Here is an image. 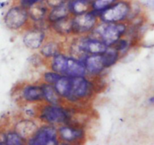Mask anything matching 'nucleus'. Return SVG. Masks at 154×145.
I'll return each mask as SVG.
<instances>
[{
    "instance_id": "1",
    "label": "nucleus",
    "mask_w": 154,
    "mask_h": 145,
    "mask_svg": "<svg viewBox=\"0 0 154 145\" xmlns=\"http://www.w3.org/2000/svg\"><path fill=\"white\" fill-rule=\"evenodd\" d=\"M72 113L70 109L63 105H51L46 102L40 103L38 108L37 118L45 124L61 126L69 124L72 120Z\"/></svg>"
},
{
    "instance_id": "2",
    "label": "nucleus",
    "mask_w": 154,
    "mask_h": 145,
    "mask_svg": "<svg viewBox=\"0 0 154 145\" xmlns=\"http://www.w3.org/2000/svg\"><path fill=\"white\" fill-rule=\"evenodd\" d=\"M95 92V84L86 76L71 77L70 92L66 102L74 105H84L93 98Z\"/></svg>"
},
{
    "instance_id": "3",
    "label": "nucleus",
    "mask_w": 154,
    "mask_h": 145,
    "mask_svg": "<svg viewBox=\"0 0 154 145\" xmlns=\"http://www.w3.org/2000/svg\"><path fill=\"white\" fill-rule=\"evenodd\" d=\"M128 23H103L100 21L91 35L97 37L103 41L108 47L113 45L120 38L127 35Z\"/></svg>"
},
{
    "instance_id": "4",
    "label": "nucleus",
    "mask_w": 154,
    "mask_h": 145,
    "mask_svg": "<svg viewBox=\"0 0 154 145\" xmlns=\"http://www.w3.org/2000/svg\"><path fill=\"white\" fill-rule=\"evenodd\" d=\"M132 9L131 0H119L100 13L99 19L103 23L128 22Z\"/></svg>"
},
{
    "instance_id": "5",
    "label": "nucleus",
    "mask_w": 154,
    "mask_h": 145,
    "mask_svg": "<svg viewBox=\"0 0 154 145\" xmlns=\"http://www.w3.org/2000/svg\"><path fill=\"white\" fill-rule=\"evenodd\" d=\"M99 23V14L93 10L85 14L72 16V35H88L93 32Z\"/></svg>"
},
{
    "instance_id": "6",
    "label": "nucleus",
    "mask_w": 154,
    "mask_h": 145,
    "mask_svg": "<svg viewBox=\"0 0 154 145\" xmlns=\"http://www.w3.org/2000/svg\"><path fill=\"white\" fill-rule=\"evenodd\" d=\"M29 21L28 10L19 4L10 8L4 17L5 24L11 30L28 27Z\"/></svg>"
},
{
    "instance_id": "7",
    "label": "nucleus",
    "mask_w": 154,
    "mask_h": 145,
    "mask_svg": "<svg viewBox=\"0 0 154 145\" xmlns=\"http://www.w3.org/2000/svg\"><path fill=\"white\" fill-rule=\"evenodd\" d=\"M60 143L66 144H79L85 142L86 133L83 127L79 126L63 124L57 128Z\"/></svg>"
},
{
    "instance_id": "8",
    "label": "nucleus",
    "mask_w": 154,
    "mask_h": 145,
    "mask_svg": "<svg viewBox=\"0 0 154 145\" xmlns=\"http://www.w3.org/2000/svg\"><path fill=\"white\" fill-rule=\"evenodd\" d=\"M27 144L31 145L58 144L60 141L57 129L54 126L45 124L38 127L35 132L28 139Z\"/></svg>"
},
{
    "instance_id": "9",
    "label": "nucleus",
    "mask_w": 154,
    "mask_h": 145,
    "mask_svg": "<svg viewBox=\"0 0 154 145\" xmlns=\"http://www.w3.org/2000/svg\"><path fill=\"white\" fill-rule=\"evenodd\" d=\"M46 40V33L43 28L32 26L26 31L23 38V44L29 50L39 49Z\"/></svg>"
},
{
    "instance_id": "10",
    "label": "nucleus",
    "mask_w": 154,
    "mask_h": 145,
    "mask_svg": "<svg viewBox=\"0 0 154 145\" xmlns=\"http://www.w3.org/2000/svg\"><path fill=\"white\" fill-rule=\"evenodd\" d=\"M21 99L27 104L44 102L43 92L41 84H26L20 93Z\"/></svg>"
},
{
    "instance_id": "11",
    "label": "nucleus",
    "mask_w": 154,
    "mask_h": 145,
    "mask_svg": "<svg viewBox=\"0 0 154 145\" xmlns=\"http://www.w3.org/2000/svg\"><path fill=\"white\" fill-rule=\"evenodd\" d=\"M86 68L87 75L97 77L105 70L101 54L88 55L83 59Z\"/></svg>"
},
{
    "instance_id": "12",
    "label": "nucleus",
    "mask_w": 154,
    "mask_h": 145,
    "mask_svg": "<svg viewBox=\"0 0 154 145\" xmlns=\"http://www.w3.org/2000/svg\"><path fill=\"white\" fill-rule=\"evenodd\" d=\"M64 75L69 77L86 76V68L83 60L73 57H67Z\"/></svg>"
},
{
    "instance_id": "13",
    "label": "nucleus",
    "mask_w": 154,
    "mask_h": 145,
    "mask_svg": "<svg viewBox=\"0 0 154 145\" xmlns=\"http://www.w3.org/2000/svg\"><path fill=\"white\" fill-rule=\"evenodd\" d=\"M38 128V126L35 121L26 118L20 120L16 123L14 131L27 142L28 139L35 132Z\"/></svg>"
},
{
    "instance_id": "14",
    "label": "nucleus",
    "mask_w": 154,
    "mask_h": 145,
    "mask_svg": "<svg viewBox=\"0 0 154 145\" xmlns=\"http://www.w3.org/2000/svg\"><path fill=\"white\" fill-rule=\"evenodd\" d=\"M50 8L47 6L45 2L38 3L28 8L29 20L33 23V24L42 23L47 20L48 11Z\"/></svg>"
},
{
    "instance_id": "15",
    "label": "nucleus",
    "mask_w": 154,
    "mask_h": 145,
    "mask_svg": "<svg viewBox=\"0 0 154 145\" xmlns=\"http://www.w3.org/2000/svg\"><path fill=\"white\" fill-rule=\"evenodd\" d=\"M50 29L60 36L72 35V16L65 17L48 24Z\"/></svg>"
},
{
    "instance_id": "16",
    "label": "nucleus",
    "mask_w": 154,
    "mask_h": 145,
    "mask_svg": "<svg viewBox=\"0 0 154 145\" xmlns=\"http://www.w3.org/2000/svg\"><path fill=\"white\" fill-rule=\"evenodd\" d=\"M66 4L72 16L85 14L91 10V0H68Z\"/></svg>"
},
{
    "instance_id": "17",
    "label": "nucleus",
    "mask_w": 154,
    "mask_h": 145,
    "mask_svg": "<svg viewBox=\"0 0 154 145\" xmlns=\"http://www.w3.org/2000/svg\"><path fill=\"white\" fill-rule=\"evenodd\" d=\"M43 92L44 102L51 105H61L63 100L56 91L54 85L42 82L41 84Z\"/></svg>"
},
{
    "instance_id": "18",
    "label": "nucleus",
    "mask_w": 154,
    "mask_h": 145,
    "mask_svg": "<svg viewBox=\"0 0 154 145\" xmlns=\"http://www.w3.org/2000/svg\"><path fill=\"white\" fill-rule=\"evenodd\" d=\"M61 52V46L60 43L55 40L45 41L40 47V54L43 58L51 59L57 54Z\"/></svg>"
},
{
    "instance_id": "19",
    "label": "nucleus",
    "mask_w": 154,
    "mask_h": 145,
    "mask_svg": "<svg viewBox=\"0 0 154 145\" xmlns=\"http://www.w3.org/2000/svg\"><path fill=\"white\" fill-rule=\"evenodd\" d=\"M69 16L72 15L69 12L67 4L65 3L61 5H59V6L50 8L48 17H47V22L48 23V24H50V23H52L57 20L65 18V17H69Z\"/></svg>"
},
{
    "instance_id": "20",
    "label": "nucleus",
    "mask_w": 154,
    "mask_h": 145,
    "mask_svg": "<svg viewBox=\"0 0 154 145\" xmlns=\"http://www.w3.org/2000/svg\"><path fill=\"white\" fill-rule=\"evenodd\" d=\"M54 87L62 99L66 101L70 92L71 77L62 75L60 79L54 84Z\"/></svg>"
},
{
    "instance_id": "21",
    "label": "nucleus",
    "mask_w": 154,
    "mask_h": 145,
    "mask_svg": "<svg viewBox=\"0 0 154 145\" xmlns=\"http://www.w3.org/2000/svg\"><path fill=\"white\" fill-rule=\"evenodd\" d=\"M49 60L50 69L60 74V75H64L67 56L60 52Z\"/></svg>"
},
{
    "instance_id": "22",
    "label": "nucleus",
    "mask_w": 154,
    "mask_h": 145,
    "mask_svg": "<svg viewBox=\"0 0 154 145\" xmlns=\"http://www.w3.org/2000/svg\"><path fill=\"white\" fill-rule=\"evenodd\" d=\"M101 56L103 66L106 69H109L116 64V63L122 57L120 54L112 47H108L107 50L103 54H102Z\"/></svg>"
},
{
    "instance_id": "23",
    "label": "nucleus",
    "mask_w": 154,
    "mask_h": 145,
    "mask_svg": "<svg viewBox=\"0 0 154 145\" xmlns=\"http://www.w3.org/2000/svg\"><path fill=\"white\" fill-rule=\"evenodd\" d=\"M131 39H128V38H125V36H124L123 38H120V39L118 40L113 45H112L111 47H113L114 49H116L118 52L120 54L121 57H122L123 55H125L127 52H128V50L130 49V47H131Z\"/></svg>"
},
{
    "instance_id": "24",
    "label": "nucleus",
    "mask_w": 154,
    "mask_h": 145,
    "mask_svg": "<svg viewBox=\"0 0 154 145\" xmlns=\"http://www.w3.org/2000/svg\"><path fill=\"white\" fill-rule=\"evenodd\" d=\"M119 0H93L91 2V10L100 14V12L110 7Z\"/></svg>"
},
{
    "instance_id": "25",
    "label": "nucleus",
    "mask_w": 154,
    "mask_h": 145,
    "mask_svg": "<svg viewBox=\"0 0 154 145\" xmlns=\"http://www.w3.org/2000/svg\"><path fill=\"white\" fill-rule=\"evenodd\" d=\"M26 143L24 139L22 138L15 131L9 132L5 134V144L20 145Z\"/></svg>"
},
{
    "instance_id": "26",
    "label": "nucleus",
    "mask_w": 154,
    "mask_h": 145,
    "mask_svg": "<svg viewBox=\"0 0 154 145\" xmlns=\"http://www.w3.org/2000/svg\"><path fill=\"white\" fill-rule=\"evenodd\" d=\"M60 74L57 73V72H54L52 70H50L48 72H45L42 75V81L46 84H52L54 85L61 77Z\"/></svg>"
},
{
    "instance_id": "27",
    "label": "nucleus",
    "mask_w": 154,
    "mask_h": 145,
    "mask_svg": "<svg viewBox=\"0 0 154 145\" xmlns=\"http://www.w3.org/2000/svg\"><path fill=\"white\" fill-rule=\"evenodd\" d=\"M45 0H18V4L23 8L28 9L36 4L45 2Z\"/></svg>"
},
{
    "instance_id": "28",
    "label": "nucleus",
    "mask_w": 154,
    "mask_h": 145,
    "mask_svg": "<svg viewBox=\"0 0 154 145\" xmlns=\"http://www.w3.org/2000/svg\"><path fill=\"white\" fill-rule=\"evenodd\" d=\"M68 0H45V3L49 8L59 6L67 2Z\"/></svg>"
},
{
    "instance_id": "29",
    "label": "nucleus",
    "mask_w": 154,
    "mask_h": 145,
    "mask_svg": "<svg viewBox=\"0 0 154 145\" xmlns=\"http://www.w3.org/2000/svg\"><path fill=\"white\" fill-rule=\"evenodd\" d=\"M143 5L150 8H154V0H140Z\"/></svg>"
},
{
    "instance_id": "30",
    "label": "nucleus",
    "mask_w": 154,
    "mask_h": 145,
    "mask_svg": "<svg viewBox=\"0 0 154 145\" xmlns=\"http://www.w3.org/2000/svg\"><path fill=\"white\" fill-rule=\"evenodd\" d=\"M149 102L150 103V104H154V96H152V97H151V98L149 99Z\"/></svg>"
},
{
    "instance_id": "31",
    "label": "nucleus",
    "mask_w": 154,
    "mask_h": 145,
    "mask_svg": "<svg viewBox=\"0 0 154 145\" xmlns=\"http://www.w3.org/2000/svg\"><path fill=\"white\" fill-rule=\"evenodd\" d=\"M91 2H92V1H93V0H91Z\"/></svg>"
}]
</instances>
